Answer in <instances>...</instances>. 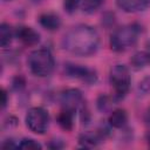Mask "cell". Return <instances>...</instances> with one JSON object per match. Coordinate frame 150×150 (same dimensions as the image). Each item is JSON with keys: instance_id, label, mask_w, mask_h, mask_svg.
Returning a JSON list of instances; mask_svg holds the SVG:
<instances>
[{"instance_id": "19", "label": "cell", "mask_w": 150, "mask_h": 150, "mask_svg": "<svg viewBox=\"0 0 150 150\" xmlns=\"http://www.w3.org/2000/svg\"><path fill=\"white\" fill-rule=\"evenodd\" d=\"M138 91L142 95H150V76L144 77L138 84Z\"/></svg>"}, {"instance_id": "2", "label": "cell", "mask_w": 150, "mask_h": 150, "mask_svg": "<svg viewBox=\"0 0 150 150\" xmlns=\"http://www.w3.org/2000/svg\"><path fill=\"white\" fill-rule=\"evenodd\" d=\"M141 33H142V29L139 25L137 23L124 25L115 29L110 35V39H109L110 48L117 53L127 52L137 43L141 36Z\"/></svg>"}, {"instance_id": "1", "label": "cell", "mask_w": 150, "mask_h": 150, "mask_svg": "<svg viewBox=\"0 0 150 150\" xmlns=\"http://www.w3.org/2000/svg\"><path fill=\"white\" fill-rule=\"evenodd\" d=\"M100 46L97 30L89 25H77L69 29L63 39L62 47L75 56H90L95 54Z\"/></svg>"}, {"instance_id": "11", "label": "cell", "mask_w": 150, "mask_h": 150, "mask_svg": "<svg viewBox=\"0 0 150 150\" xmlns=\"http://www.w3.org/2000/svg\"><path fill=\"white\" fill-rule=\"evenodd\" d=\"M108 122H109V124H110L112 128H116V129L123 128V127L127 124V122H128L127 111H125L124 109H115V110L109 115Z\"/></svg>"}, {"instance_id": "3", "label": "cell", "mask_w": 150, "mask_h": 150, "mask_svg": "<svg viewBox=\"0 0 150 150\" xmlns=\"http://www.w3.org/2000/svg\"><path fill=\"white\" fill-rule=\"evenodd\" d=\"M27 63L30 73L39 77H46L50 75L55 67L54 56L47 48H39L33 50L28 55Z\"/></svg>"}, {"instance_id": "14", "label": "cell", "mask_w": 150, "mask_h": 150, "mask_svg": "<svg viewBox=\"0 0 150 150\" xmlns=\"http://www.w3.org/2000/svg\"><path fill=\"white\" fill-rule=\"evenodd\" d=\"M13 35H14L13 29L8 23L4 22L0 25V46L2 48L7 47L12 42Z\"/></svg>"}, {"instance_id": "23", "label": "cell", "mask_w": 150, "mask_h": 150, "mask_svg": "<svg viewBox=\"0 0 150 150\" xmlns=\"http://www.w3.org/2000/svg\"><path fill=\"white\" fill-rule=\"evenodd\" d=\"M1 148L2 149H15V148H18V145H15L14 143H13V141H11V142H6V143H2V145H1Z\"/></svg>"}, {"instance_id": "18", "label": "cell", "mask_w": 150, "mask_h": 150, "mask_svg": "<svg viewBox=\"0 0 150 150\" xmlns=\"http://www.w3.org/2000/svg\"><path fill=\"white\" fill-rule=\"evenodd\" d=\"M81 0H63V9L68 14H73L80 6Z\"/></svg>"}, {"instance_id": "6", "label": "cell", "mask_w": 150, "mask_h": 150, "mask_svg": "<svg viewBox=\"0 0 150 150\" xmlns=\"http://www.w3.org/2000/svg\"><path fill=\"white\" fill-rule=\"evenodd\" d=\"M64 73L67 76L73 77V79H79L81 81H84L88 84H93L97 81V75L96 73L84 66H80V64H73V63H68L64 67Z\"/></svg>"}, {"instance_id": "8", "label": "cell", "mask_w": 150, "mask_h": 150, "mask_svg": "<svg viewBox=\"0 0 150 150\" xmlns=\"http://www.w3.org/2000/svg\"><path fill=\"white\" fill-rule=\"evenodd\" d=\"M15 36L25 46H35L40 41V34L28 26H20L15 30Z\"/></svg>"}, {"instance_id": "15", "label": "cell", "mask_w": 150, "mask_h": 150, "mask_svg": "<svg viewBox=\"0 0 150 150\" xmlns=\"http://www.w3.org/2000/svg\"><path fill=\"white\" fill-rule=\"evenodd\" d=\"M131 63L135 68H142L146 64H150V49L135 54L131 59Z\"/></svg>"}, {"instance_id": "5", "label": "cell", "mask_w": 150, "mask_h": 150, "mask_svg": "<svg viewBox=\"0 0 150 150\" xmlns=\"http://www.w3.org/2000/svg\"><path fill=\"white\" fill-rule=\"evenodd\" d=\"M25 122L32 132L42 135L49 127V114L41 107H33L27 111Z\"/></svg>"}, {"instance_id": "26", "label": "cell", "mask_w": 150, "mask_h": 150, "mask_svg": "<svg viewBox=\"0 0 150 150\" xmlns=\"http://www.w3.org/2000/svg\"><path fill=\"white\" fill-rule=\"evenodd\" d=\"M149 143H150V137H149Z\"/></svg>"}, {"instance_id": "27", "label": "cell", "mask_w": 150, "mask_h": 150, "mask_svg": "<svg viewBox=\"0 0 150 150\" xmlns=\"http://www.w3.org/2000/svg\"><path fill=\"white\" fill-rule=\"evenodd\" d=\"M34 1H39V0H34Z\"/></svg>"}, {"instance_id": "4", "label": "cell", "mask_w": 150, "mask_h": 150, "mask_svg": "<svg viewBox=\"0 0 150 150\" xmlns=\"http://www.w3.org/2000/svg\"><path fill=\"white\" fill-rule=\"evenodd\" d=\"M109 82L114 89L115 100L120 101L125 97L130 89L131 77L129 69L121 63H117L110 68L109 71Z\"/></svg>"}, {"instance_id": "12", "label": "cell", "mask_w": 150, "mask_h": 150, "mask_svg": "<svg viewBox=\"0 0 150 150\" xmlns=\"http://www.w3.org/2000/svg\"><path fill=\"white\" fill-rule=\"evenodd\" d=\"M74 112H75L74 110L63 108L60 111V114L57 115V123L63 130L69 131V130L73 129V125H74Z\"/></svg>"}, {"instance_id": "24", "label": "cell", "mask_w": 150, "mask_h": 150, "mask_svg": "<svg viewBox=\"0 0 150 150\" xmlns=\"http://www.w3.org/2000/svg\"><path fill=\"white\" fill-rule=\"evenodd\" d=\"M23 84H25V81H23V79L21 76L16 77L14 80V87H23Z\"/></svg>"}, {"instance_id": "21", "label": "cell", "mask_w": 150, "mask_h": 150, "mask_svg": "<svg viewBox=\"0 0 150 150\" xmlns=\"http://www.w3.org/2000/svg\"><path fill=\"white\" fill-rule=\"evenodd\" d=\"M7 105V91L1 89V109H5Z\"/></svg>"}, {"instance_id": "17", "label": "cell", "mask_w": 150, "mask_h": 150, "mask_svg": "<svg viewBox=\"0 0 150 150\" xmlns=\"http://www.w3.org/2000/svg\"><path fill=\"white\" fill-rule=\"evenodd\" d=\"M18 148L22 150H41L42 145L33 138H23L18 144Z\"/></svg>"}, {"instance_id": "7", "label": "cell", "mask_w": 150, "mask_h": 150, "mask_svg": "<svg viewBox=\"0 0 150 150\" xmlns=\"http://www.w3.org/2000/svg\"><path fill=\"white\" fill-rule=\"evenodd\" d=\"M60 101H61L63 108L70 109L74 111H76V109H79V108L81 109L84 105L82 93L75 88H70V89L62 91Z\"/></svg>"}, {"instance_id": "25", "label": "cell", "mask_w": 150, "mask_h": 150, "mask_svg": "<svg viewBox=\"0 0 150 150\" xmlns=\"http://www.w3.org/2000/svg\"><path fill=\"white\" fill-rule=\"evenodd\" d=\"M4 1H11V0H4Z\"/></svg>"}, {"instance_id": "20", "label": "cell", "mask_w": 150, "mask_h": 150, "mask_svg": "<svg viewBox=\"0 0 150 150\" xmlns=\"http://www.w3.org/2000/svg\"><path fill=\"white\" fill-rule=\"evenodd\" d=\"M109 105H110V102H109V97L108 96H100V98H98V101H97V107H98V109L100 110H102V111H104V110H107L108 108H109Z\"/></svg>"}, {"instance_id": "13", "label": "cell", "mask_w": 150, "mask_h": 150, "mask_svg": "<svg viewBox=\"0 0 150 150\" xmlns=\"http://www.w3.org/2000/svg\"><path fill=\"white\" fill-rule=\"evenodd\" d=\"M101 141H102V135L98 132H83L79 138L80 144L86 148L96 146Z\"/></svg>"}, {"instance_id": "10", "label": "cell", "mask_w": 150, "mask_h": 150, "mask_svg": "<svg viewBox=\"0 0 150 150\" xmlns=\"http://www.w3.org/2000/svg\"><path fill=\"white\" fill-rule=\"evenodd\" d=\"M39 23L47 30H57L61 26V19L54 13H43L39 16Z\"/></svg>"}, {"instance_id": "16", "label": "cell", "mask_w": 150, "mask_h": 150, "mask_svg": "<svg viewBox=\"0 0 150 150\" xmlns=\"http://www.w3.org/2000/svg\"><path fill=\"white\" fill-rule=\"evenodd\" d=\"M103 2H104V0H83L82 9H83L84 13L91 14V13L96 12L102 6Z\"/></svg>"}, {"instance_id": "9", "label": "cell", "mask_w": 150, "mask_h": 150, "mask_svg": "<svg viewBox=\"0 0 150 150\" xmlns=\"http://www.w3.org/2000/svg\"><path fill=\"white\" fill-rule=\"evenodd\" d=\"M117 6L127 13L144 11L150 6V0H116Z\"/></svg>"}, {"instance_id": "22", "label": "cell", "mask_w": 150, "mask_h": 150, "mask_svg": "<svg viewBox=\"0 0 150 150\" xmlns=\"http://www.w3.org/2000/svg\"><path fill=\"white\" fill-rule=\"evenodd\" d=\"M144 122H145V125L146 128L150 130V107L146 109L145 111V115H144Z\"/></svg>"}]
</instances>
